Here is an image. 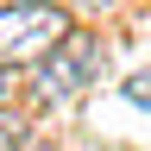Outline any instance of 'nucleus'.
Wrapping results in <instances>:
<instances>
[{
	"label": "nucleus",
	"mask_w": 151,
	"mask_h": 151,
	"mask_svg": "<svg viewBox=\"0 0 151 151\" xmlns=\"http://www.w3.org/2000/svg\"><path fill=\"white\" fill-rule=\"evenodd\" d=\"M107 63V44H101V32H82V25H69L57 44L38 57V101H76V94H88L94 88V76H101Z\"/></svg>",
	"instance_id": "1"
},
{
	"label": "nucleus",
	"mask_w": 151,
	"mask_h": 151,
	"mask_svg": "<svg viewBox=\"0 0 151 151\" xmlns=\"http://www.w3.org/2000/svg\"><path fill=\"white\" fill-rule=\"evenodd\" d=\"M63 32H69L63 6H50V0H6V6H0V63L6 69L38 63Z\"/></svg>",
	"instance_id": "2"
},
{
	"label": "nucleus",
	"mask_w": 151,
	"mask_h": 151,
	"mask_svg": "<svg viewBox=\"0 0 151 151\" xmlns=\"http://www.w3.org/2000/svg\"><path fill=\"white\" fill-rule=\"evenodd\" d=\"M19 139H25V132H19V120L0 107V151H19Z\"/></svg>",
	"instance_id": "3"
},
{
	"label": "nucleus",
	"mask_w": 151,
	"mask_h": 151,
	"mask_svg": "<svg viewBox=\"0 0 151 151\" xmlns=\"http://www.w3.org/2000/svg\"><path fill=\"white\" fill-rule=\"evenodd\" d=\"M126 94H132L139 107H151V69H139V82H126Z\"/></svg>",
	"instance_id": "4"
},
{
	"label": "nucleus",
	"mask_w": 151,
	"mask_h": 151,
	"mask_svg": "<svg viewBox=\"0 0 151 151\" xmlns=\"http://www.w3.org/2000/svg\"><path fill=\"white\" fill-rule=\"evenodd\" d=\"M6 94H13V69L0 63V107H6Z\"/></svg>",
	"instance_id": "5"
},
{
	"label": "nucleus",
	"mask_w": 151,
	"mask_h": 151,
	"mask_svg": "<svg viewBox=\"0 0 151 151\" xmlns=\"http://www.w3.org/2000/svg\"><path fill=\"white\" fill-rule=\"evenodd\" d=\"M50 6H57V0H50Z\"/></svg>",
	"instance_id": "6"
}]
</instances>
